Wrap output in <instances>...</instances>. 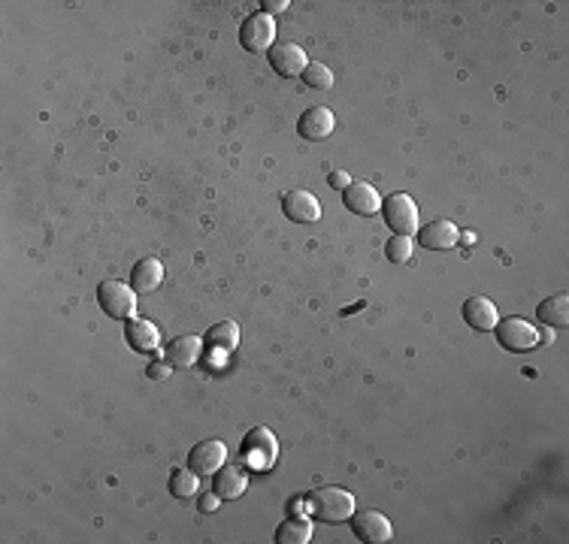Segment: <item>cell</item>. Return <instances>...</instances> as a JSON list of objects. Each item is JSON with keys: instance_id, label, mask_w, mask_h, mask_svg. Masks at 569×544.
I'll return each mask as SVG.
<instances>
[{"instance_id": "cell-22", "label": "cell", "mask_w": 569, "mask_h": 544, "mask_svg": "<svg viewBox=\"0 0 569 544\" xmlns=\"http://www.w3.org/2000/svg\"><path fill=\"white\" fill-rule=\"evenodd\" d=\"M303 82L309 85V88H315V91H327V88H333V73H331V67L322 64V61H309L306 70H303Z\"/></svg>"}, {"instance_id": "cell-7", "label": "cell", "mask_w": 569, "mask_h": 544, "mask_svg": "<svg viewBox=\"0 0 569 544\" xmlns=\"http://www.w3.org/2000/svg\"><path fill=\"white\" fill-rule=\"evenodd\" d=\"M224 460H228V448L218 439L197 441V445L188 450V469L194 475H213V472L222 469Z\"/></svg>"}, {"instance_id": "cell-1", "label": "cell", "mask_w": 569, "mask_h": 544, "mask_svg": "<svg viewBox=\"0 0 569 544\" xmlns=\"http://www.w3.org/2000/svg\"><path fill=\"white\" fill-rule=\"evenodd\" d=\"M303 505H306V515L312 520H322V523H342L355 515V496L342 487L309 490Z\"/></svg>"}, {"instance_id": "cell-14", "label": "cell", "mask_w": 569, "mask_h": 544, "mask_svg": "<svg viewBox=\"0 0 569 544\" xmlns=\"http://www.w3.org/2000/svg\"><path fill=\"white\" fill-rule=\"evenodd\" d=\"M161 282H163V263L158 258H143L130 269V287H134L137 293L158 291Z\"/></svg>"}, {"instance_id": "cell-19", "label": "cell", "mask_w": 569, "mask_h": 544, "mask_svg": "<svg viewBox=\"0 0 569 544\" xmlns=\"http://www.w3.org/2000/svg\"><path fill=\"white\" fill-rule=\"evenodd\" d=\"M536 315H540V321L545 326H566L569 324V300H566V293H555V297L542 300L540 309H536Z\"/></svg>"}, {"instance_id": "cell-25", "label": "cell", "mask_w": 569, "mask_h": 544, "mask_svg": "<svg viewBox=\"0 0 569 544\" xmlns=\"http://www.w3.org/2000/svg\"><path fill=\"white\" fill-rule=\"evenodd\" d=\"M167 375H170V363L167 360H155L149 367V378L158 381V378H167Z\"/></svg>"}, {"instance_id": "cell-21", "label": "cell", "mask_w": 569, "mask_h": 544, "mask_svg": "<svg viewBox=\"0 0 569 544\" xmlns=\"http://www.w3.org/2000/svg\"><path fill=\"white\" fill-rule=\"evenodd\" d=\"M309 539H312V523L306 517H288L276 530L279 544H306Z\"/></svg>"}, {"instance_id": "cell-12", "label": "cell", "mask_w": 569, "mask_h": 544, "mask_svg": "<svg viewBox=\"0 0 569 544\" xmlns=\"http://www.w3.org/2000/svg\"><path fill=\"white\" fill-rule=\"evenodd\" d=\"M333 128H337V119H333V112L327 106L306 109L297 121V134L303 139H327L333 134Z\"/></svg>"}, {"instance_id": "cell-11", "label": "cell", "mask_w": 569, "mask_h": 544, "mask_svg": "<svg viewBox=\"0 0 569 544\" xmlns=\"http://www.w3.org/2000/svg\"><path fill=\"white\" fill-rule=\"evenodd\" d=\"M342 203L355 215H376L381 209V197L370 182H352L342 191Z\"/></svg>"}, {"instance_id": "cell-20", "label": "cell", "mask_w": 569, "mask_h": 544, "mask_svg": "<svg viewBox=\"0 0 569 544\" xmlns=\"http://www.w3.org/2000/svg\"><path fill=\"white\" fill-rule=\"evenodd\" d=\"M206 345L215 348V351L228 354L239 345V326L233 321H218L215 326H209L206 333Z\"/></svg>"}, {"instance_id": "cell-17", "label": "cell", "mask_w": 569, "mask_h": 544, "mask_svg": "<svg viewBox=\"0 0 569 544\" xmlns=\"http://www.w3.org/2000/svg\"><path fill=\"white\" fill-rule=\"evenodd\" d=\"M213 490L218 499H237L246 490V472L239 469V466H222V469L215 472Z\"/></svg>"}, {"instance_id": "cell-27", "label": "cell", "mask_w": 569, "mask_h": 544, "mask_svg": "<svg viewBox=\"0 0 569 544\" xmlns=\"http://www.w3.org/2000/svg\"><path fill=\"white\" fill-rule=\"evenodd\" d=\"M264 12H282V10H288V6H291V4H288V0H264Z\"/></svg>"}, {"instance_id": "cell-26", "label": "cell", "mask_w": 569, "mask_h": 544, "mask_svg": "<svg viewBox=\"0 0 569 544\" xmlns=\"http://www.w3.org/2000/svg\"><path fill=\"white\" fill-rule=\"evenodd\" d=\"M348 185H352L348 173H342V169H333V173H331V188H342V191H346Z\"/></svg>"}, {"instance_id": "cell-8", "label": "cell", "mask_w": 569, "mask_h": 544, "mask_svg": "<svg viewBox=\"0 0 569 544\" xmlns=\"http://www.w3.org/2000/svg\"><path fill=\"white\" fill-rule=\"evenodd\" d=\"M352 530L361 541L366 544H385L391 541V520H388L381 511H357L352 517Z\"/></svg>"}, {"instance_id": "cell-9", "label": "cell", "mask_w": 569, "mask_h": 544, "mask_svg": "<svg viewBox=\"0 0 569 544\" xmlns=\"http://www.w3.org/2000/svg\"><path fill=\"white\" fill-rule=\"evenodd\" d=\"M282 212L294 224H315L322 218V203L309 191H288L282 197Z\"/></svg>"}, {"instance_id": "cell-28", "label": "cell", "mask_w": 569, "mask_h": 544, "mask_svg": "<svg viewBox=\"0 0 569 544\" xmlns=\"http://www.w3.org/2000/svg\"><path fill=\"white\" fill-rule=\"evenodd\" d=\"M215 499H218V496H204V502H200V508H204V511H213V508H215Z\"/></svg>"}, {"instance_id": "cell-10", "label": "cell", "mask_w": 569, "mask_h": 544, "mask_svg": "<svg viewBox=\"0 0 569 544\" xmlns=\"http://www.w3.org/2000/svg\"><path fill=\"white\" fill-rule=\"evenodd\" d=\"M306 64H309V58L297 43H279L270 49V67L276 70L279 76H285V79L300 76L303 70H306Z\"/></svg>"}, {"instance_id": "cell-23", "label": "cell", "mask_w": 569, "mask_h": 544, "mask_svg": "<svg viewBox=\"0 0 569 544\" xmlns=\"http://www.w3.org/2000/svg\"><path fill=\"white\" fill-rule=\"evenodd\" d=\"M170 493H173L176 499H191V496L197 493V475H194L191 469H176L173 475H170Z\"/></svg>"}, {"instance_id": "cell-16", "label": "cell", "mask_w": 569, "mask_h": 544, "mask_svg": "<svg viewBox=\"0 0 569 544\" xmlns=\"http://www.w3.org/2000/svg\"><path fill=\"white\" fill-rule=\"evenodd\" d=\"M124 339H128V345L134 348V351H155V348L161 345L158 326L152 321H143V317H130V321L124 324Z\"/></svg>"}, {"instance_id": "cell-5", "label": "cell", "mask_w": 569, "mask_h": 544, "mask_svg": "<svg viewBox=\"0 0 569 544\" xmlns=\"http://www.w3.org/2000/svg\"><path fill=\"white\" fill-rule=\"evenodd\" d=\"M134 293H137L134 287H128L124 282H115V278H106V282L97 287V302L109 317H130L137 309Z\"/></svg>"}, {"instance_id": "cell-4", "label": "cell", "mask_w": 569, "mask_h": 544, "mask_svg": "<svg viewBox=\"0 0 569 544\" xmlns=\"http://www.w3.org/2000/svg\"><path fill=\"white\" fill-rule=\"evenodd\" d=\"M494 330H497V342H500L506 351L524 354L540 345V330H536L533 324H527L524 317H503V321H497Z\"/></svg>"}, {"instance_id": "cell-3", "label": "cell", "mask_w": 569, "mask_h": 544, "mask_svg": "<svg viewBox=\"0 0 569 544\" xmlns=\"http://www.w3.org/2000/svg\"><path fill=\"white\" fill-rule=\"evenodd\" d=\"M276 454H279V445H276V435H272L267 426H255V430L246 433L243 439V460L248 469H270L272 463H276Z\"/></svg>"}, {"instance_id": "cell-24", "label": "cell", "mask_w": 569, "mask_h": 544, "mask_svg": "<svg viewBox=\"0 0 569 544\" xmlns=\"http://www.w3.org/2000/svg\"><path fill=\"white\" fill-rule=\"evenodd\" d=\"M385 254H388V260L391 263H406L412 258V243H409V236H394L385 243Z\"/></svg>"}, {"instance_id": "cell-2", "label": "cell", "mask_w": 569, "mask_h": 544, "mask_svg": "<svg viewBox=\"0 0 569 544\" xmlns=\"http://www.w3.org/2000/svg\"><path fill=\"white\" fill-rule=\"evenodd\" d=\"M381 215L397 236H412L418 230V206L409 194H391L381 200Z\"/></svg>"}, {"instance_id": "cell-18", "label": "cell", "mask_w": 569, "mask_h": 544, "mask_svg": "<svg viewBox=\"0 0 569 544\" xmlns=\"http://www.w3.org/2000/svg\"><path fill=\"white\" fill-rule=\"evenodd\" d=\"M197 354H200V339L197 336H176L167 345V351H163V360H167L170 367L185 369L197 360Z\"/></svg>"}, {"instance_id": "cell-15", "label": "cell", "mask_w": 569, "mask_h": 544, "mask_svg": "<svg viewBox=\"0 0 569 544\" xmlns=\"http://www.w3.org/2000/svg\"><path fill=\"white\" fill-rule=\"evenodd\" d=\"M464 321L470 324L473 330L488 333V330H494L500 317H497V306L488 297H470L464 302Z\"/></svg>"}, {"instance_id": "cell-6", "label": "cell", "mask_w": 569, "mask_h": 544, "mask_svg": "<svg viewBox=\"0 0 569 544\" xmlns=\"http://www.w3.org/2000/svg\"><path fill=\"white\" fill-rule=\"evenodd\" d=\"M272 37H276V25H272L267 12H252L243 25H239V43L252 54H261L264 49H270Z\"/></svg>"}, {"instance_id": "cell-13", "label": "cell", "mask_w": 569, "mask_h": 544, "mask_svg": "<svg viewBox=\"0 0 569 544\" xmlns=\"http://www.w3.org/2000/svg\"><path fill=\"white\" fill-rule=\"evenodd\" d=\"M418 239L424 248H431V251H448V248L457 245V227L446 218H436V221L424 224V227L418 230Z\"/></svg>"}]
</instances>
